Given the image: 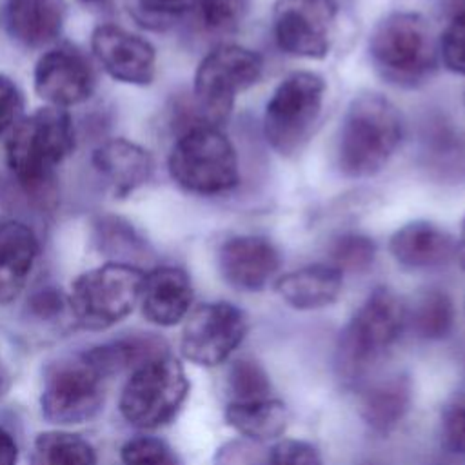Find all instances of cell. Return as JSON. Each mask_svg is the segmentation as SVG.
<instances>
[{"mask_svg": "<svg viewBox=\"0 0 465 465\" xmlns=\"http://www.w3.org/2000/svg\"><path fill=\"white\" fill-rule=\"evenodd\" d=\"M403 136L398 107L380 93L356 94L336 140V165L345 178H371L385 169Z\"/></svg>", "mask_w": 465, "mask_h": 465, "instance_id": "6da1fadb", "label": "cell"}, {"mask_svg": "<svg viewBox=\"0 0 465 465\" xmlns=\"http://www.w3.org/2000/svg\"><path fill=\"white\" fill-rule=\"evenodd\" d=\"M367 51L376 73L403 89L429 82L440 56L430 24L414 11L385 15L371 31Z\"/></svg>", "mask_w": 465, "mask_h": 465, "instance_id": "7a4b0ae2", "label": "cell"}, {"mask_svg": "<svg viewBox=\"0 0 465 465\" xmlns=\"http://www.w3.org/2000/svg\"><path fill=\"white\" fill-rule=\"evenodd\" d=\"M74 149V125L62 107H40L20 118L5 142V160L15 180L29 191H40L54 169Z\"/></svg>", "mask_w": 465, "mask_h": 465, "instance_id": "3957f363", "label": "cell"}, {"mask_svg": "<svg viewBox=\"0 0 465 465\" xmlns=\"http://www.w3.org/2000/svg\"><path fill=\"white\" fill-rule=\"evenodd\" d=\"M407 309L389 287H376L343 329L336 349V371L345 383H358L372 363L398 340Z\"/></svg>", "mask_w": 465, "mask_h": 465, "instance_id": "277c9868", "label": "cell"}, {"mask_svg": "<svg viewBox=\"0 0 465 465\" xmlns=\"http://www.w3.org/2000/svg\"><path fill=\"white\" fill-rule=\"evenodd\" d=\"M167 169L176 185L200 196L225 194L240 183L236 149L229 136L211 124L178 133Z\"/></svg>", "mask_w": 465, "mask_h": 465, "instance_id": "5b68a950", "label": "cell"}, {"mask_svg": "<svg viewBox=\"0 0 465 465\" xmlns=\"http://www.w3.org/2000/svg\"><path fill=\"white\" fill-rule=\"evenodd\" d=\"M262 73L263 58L260 53L236 44L216 45L196 67L193 107L205 124L220 127L229 120L236 96L252 87Z\"/></svg>", "mask_w": 465, "mask_h": 465, "instance_id": "8992f818", "label": "cell"}, {"mask_svg": "<svg viewBox=\"0 0 465 465\" xmlns=\"http://www.w3.org/2000/svg\"><path fill=\"white\" fill-rule=\"evenodd\" d=\"M327 84L312 71L287 74L263 113V136L280 156H294L309 142L325 100Z\"/></svg>", "mask_w": 465, "mask_h": 465, "instance_id": "52a82bcc", "label": "cell"}, {"mask_svg": "<svg viewBox=\"0 0 465 465\" xmlns=\"http://www.w3.org/2000/svg\"><path fill=\"white\" fill-rule=\"evenodd\" d=\"M143 274L125 262H107L82 272L67 296L76 323L89 331H104L124 320L140 302Z\"/></svg>", "mask_w": 465, "mask_h": 465, "instance_id": "ba28073f", "label": "cell"}, {"mask_svg": "<svg viewBox=\"0 0 465 465\" xmlns=\"http://www.w3.org/2000/svg\"><path fill=\"white\" fill-rule=\"evenodd\" d=\"M189 380L182 363L169 352L136 367L120 396V412L138 429H158L182 409Z\"/></svg>", "mask_w": 465, "mask_h": 465, "instance_id": "9c48e42d", "label": "cell"}, {"mask_svg": "<svg viewBox=\"0 0 465 465\" xmlns=\"http://www.w3.org/2000/svg\"><path fill=\"white\" fill-rule=\"evenodd\" d=\"M104 380L84 352L51 363L40 392L44 418L60 425L91 420L104 403Z\"/></svg>", "mask_w": 465, "mask_h": 465, "instance_id": "30bf717a", "label": "cell"}, {"mask_svg": "<svg viewBox=\"0 0 465 465\" xmlns=\"http://www.w3.org/2000/svg\"><path fill=\"white\" fill-rule=\"evenodd\" d=\"M336 20V0H274V42L289 56L322 60L332 47Z\"/></svg>", "mask_w": 465, "mask_h": 465, "instance_id": "8fae6325", "label": "cell"}, {"mask_svg": "<svg viewBox=\"0 0 465 465\" xmlns=\"http://www.w3.org/2000/svg\"><path fill=\"white\" fill-rule=\"evenodd\" d=\"M247 327L245 312L236 305L229 302L202 303L183 325L182 354L202 367L220 365L243 341Z\"/></svg>", "mask_w": 465, "mask_h": 465, "instance_id": "7c38bea8", "label": "cell"}, {"mask_svg": "<svg viewBox=\"0 0 465 465\" xmlns=\"http://www.w3.org/2000/svg\"><path fill=\"white\" fill-rule=\"evenodd\" d=\"M35 91L53 107L85 102L94 91V73L87 58L71 45L49 49L35 67Z\"/></svg>", "mask_w": 465, "mask_h": 465, "instance_id": "4fadbf2b", "label": "cell"}, {"mask_svg": "<svg viewBox=\"0 0 465 465\" xmlns=\"http://www.w3.org/2000/svg\"><path fill=\"white\" fill-rule=\"evenodd\" d=\"M91 49L104 71L131 85H149L156 73V51L142 36L114 24H100L91 35Z\"/></svg>", "mask_w": 465, "mask_h": 465, "instance_id": "5bb4252c", "label": "cell"}, {"mask_svg": "<svg viewBox=\"0 0 465 465\" xmlns=\"http://www.w3.org/2000/svg\"><path fill=\"white\" fill-rule=\"evenodd\" d=\"M280 252L274 243L258 234L227 238L218 249L222 278L238 291H260L280 269Z\"/></svg>", "mask_w": 465, "mask_h": 465, "instance_id": "9a60e30c", "label": "cell"}, {"mask_svg": "<svg viewBox=\"0 0 465 465\" xmlns=\"http://www.w3.org/2000/svg\"><path fill=\"white\" fill-rule=\"evenodd\" d=\"M389 251L398 265L412 271H429L447 265L456 256V242L440 225L414 220L391 236Z\"/></svg>", "mask_w": 465, "mask_h": 465, "instance_id": "2e32d148", "label": "cell"}, {"mask_svg": "<svg viewBox=\"0 0 465 465\" xmlns=\"http://www.w3.org/2000/svg\"><path fill=\"white\" fill-rule=\"evenodd\" d=\"M140 303L143 316L156 325L171 327L182 322L193 303V285L182 267L160 265L143 274Z\"/></svg>", "mask_w": 465, "mask_h": 465, "instance_id": "e0dca14e", "label": "cell"}, {"mask_svg": "<svg viewBox=\"0 0 465 465\" xmlns=\"http://www.w3.org/2000/svg\"><path fill=\"white\" fill-rule=\"evenodd\" d=\"M91 162L98 176L120 198L145 185L153 174L149 151L127 138L104 142L94 149Z\"/></svg>", "mask_w": 465, "mask_h": 465, "instance_id": "ac0fdd59", "label": "cell"}, {"mask_svg": "<svg viewBox=\"0 0 465 465\" xmlns=\"http://www.w3.org/2000/svg\"><path fill=\"white\" fill-rule=\"evenodd\" d=\"M40 252L35 231L13 218L0 220V305L24 291Z\"/></svg>", "mask_w": 465, "mask_h": 465, "instance_id": "d6986e66", "label": "cell"}, {"mask_svg": "<svg viewBox=\"0 0 465 465\" xmlns=\"http://www.w3.org/2000/svg\"><path fill=\"white\" fill-rule=\"evenodd\" d=\"M5 29L25 47H44L56 40L65 20L64 0H7Z\"/></svg>", "mask_w": 465, "mask_h": 465, "instance_id": "ffe728a7", "label": "cell"}, {"mask_svg": "<svg viewBox=\"0 0 465 465\" xmlns=\"http://www.w3.org/2000/svg\"><path fill=\"white\" fill-rule=\"evenodd\" d=\"M274 287L292 309H322L338 300L343 287V272L332 263H312L280 276Z\"/></svg>", "mask_w": 465, "mask_h": 465, "instance_id": "44dd1931", "label": "cell"}, {"mask_svg": "<svg viewBox=\"0 0 465 465\" xmlns=\"http://www.w3.org/2000/svg\"><path fill=\"white\" fill-rule=\"evenodd\" d=\"M412 401L407 374H392L374 381L361 400V418L378 434H389L405 418Z\"/></svg>", "mask_w": 465, "mask_h": 465, "instance_id": "7402d4cb", "label": "cell"}, {"mask_svg": "<svg viewBox=\"0 0 465 465\" xmlns=\"http://www.w3.org/2000/svg\"><path fill=\"white\" fill-rule=\"evenodd\" d=\"M167 341L156 334H134L93 347L84 354L107 378L124 369L134 371L145 361L167 354Z\"/></svg>", "mask_w": 465, "mask_h": 465, "instance_id": "603a6c76", "label": "cell"}, {"mask_svg": "<svg viewBox=\"0 0 465 465\" xmlns=\"http://www.w3.org/2000/svg\"><path fill=\"white\" fill-rule=\"evenodd\" d=\"M225 421L252 441H267L285 432L289 411L283 401L272 396L256 401H229Z\"/></svg>", "mask_w": 465, "mask_h": 465, "instance_id": "cb8c5ba5", "label": "cell"}, {"mask_svg": "<svg viewBox=\"0 0 465 465\" xmlns=\"http://www.w3.org/2000/svg\"><path fill=\"white\" fill-rule=\"evenodd\" d=\"M31 465H96V452L78 434L51 430L36 436Z\"/></svg>", "mask_w": 465, "mask_h": 465, "instance_id": "d4e9b609", "label": "cell"}, {"mask_svg": "<svg viewBox=\"0 0 465 465\" xmlns=\"http://www.w3.org/2000/svg\"><path fill=\"white\" fill-rule=\"evenodd\" d=\"M454 325V305L441 289L423 291L411 312V327L423 340H443Z\"/></svg>", "mask_w": 465, "mask_h": 465, "instance_id": "484cf974", "label": "cell"}, {"mask_svg": "<svg viewBox=\"0 0 465 465\" xmlns=\"http://www.w3.org/2000/svg\"><path fill=\"white\" fill-rule=\"evenodd\" d=\"M247 11L249 0H194L191 7L200 27L213 35L238 31Z\"/></svg>", "mask_w": 465, "mask_h": 465, "instance_id": "4316f807", "label": "cell"}, {"mask_svg": "<svg viewBox=\"0 0 465 465\" xmlns=\"http://www.w3.org/2000/svg\"><path fill=\"white\" fill-rule=\"evenodd\" d=\"M227 387L231 401H256L271 398V380L265 369L252 358H240L229 371Z\"/></svg>", "mask_w": 465, "mask_h": 465, "instance_id": "83f0119b", "label": "cell"}, {"mask_svg": "<svg viewBox=\"0 0 465 465\" xmlns=\"http://www.w3.org/2000/svg\"><path fill=\"white\" fill-rule=\"evenodd\" d=\"M194 0H125L131 18L145 29L163 31L191 13Z\"/></svg>", "mask_w": 465, "mask_h": 465, "instance_id": "f1b7e54d", "label": "cell"}, {"mask_svg": "<svg viewBox=\"0 0 465 465\" xmlns=\"http://www.w3.org/2000/svg\"><path fill=\"white\" fill-rule=\"evenodd\" d=\"M449 24L440 36L438 49L445 67L465 76V0H447Z\"/></svg>", "mask_w": 465, "mask_h": 465, "instance_id": "f546056e", "label": "cell"}, {"mask_svg": "<svg viewBox=\"0 0 465 465\" xmlns=\"http://www.w3.org/2000/svg\"><path fill=\"white\" fill-rule=\"evenodd\" d=\"M331 260L336 269L349 272H365L376 258V243L360 232H345L332 240Z\"/></svg>", "mask_w": 465, "mask_h": 465, "instance_id": "4dcf8cb0", "label": "cell"}, {"mask_svg": "<svg viewBox=\"0 0 465 465\" xmlns=\"http://www.w3.org/2000/svg\"><path fill=\"white\" fill-rule=\"evenodd\" d=\"M120 458L124 465H182L171 445L154 436H136L129 440L122 447Z\"/></svg>", "mask_w": 465, "mask_h": 465, "instance_id": "1f68e13d", "label": "cell"}, {"mask_svg": "<svg viewBox=\"0 0 465 465\" xmlns=\"http://www.w3.org/2000/svg\"><path fill=\"white\" fill-rule=\"evenodd\" d=\"M443 445L465 458V392L456 394L441 412Z\"/></svg>", "mask_w": 465, "mask_h": 465, "instance_id": "d6a6232c", "label": "cell"}, {"mask_svg": "<svg viewBox=\"0 0 465 465\" xmlns=\"http://www.w3.org/2000/svg\"><path fill=\"white\" fill-rule=\"evenodd\" d=\"M265 465H323L318 449L302 440H283L267 452Z\"/></svg>", "mask_w": 465, "mask_h": 465, "instance_id": "836d02e7", "label": "cell"}, {"mask_svg": "<svg viewBox=\"0 0 465 465\" xmlns=\"http://www.w3.org/2000/svg\"><path fill=\"white\" fill-rule=\"evenodd\" d=\"M265 461L267 452L252 440L227 441L214 454V465H265Z\"/></svg>", "mask_w": 465, "mask_h": 465, "instance_id": "e575fe53", "label": "cell"}, {"mask_svg": "<svg viewBox=\"0 0 465 465\" xmlns=\"http://www.w3.org/2000/svg\"><path fill=\"white\" fill-rule=\"evenodd\" d=\"M20 109L22 94L16 84L9 76L0 74V136L18 122Z\"/></svg>", "mask_w": 465, "mask_h": 465, "instance_id": "d590c367", "label": "cell"}, {"mask_svg": "<svg viewBox=\"0 0 465 465\" xmlns=\"http://www.w3.org/2000/svg\"><path fill=\"white\" fill-rule=\"evenodd\" d=\"M67 305V298L54 287H44L31 294L29 309L40 320H51L58 316Z\"/></svg>", "mask_w": 465, "mask_h": 465, "instance_id": "8d00e7d4", "label": "cell"}, {"mask_svg": "<svg viewBox=\"0 0 465 465\" xmlns=\"http://www.w3.org/2000/svg\"><path fill=\"white\" fill-rule=\"evenodd\" d=\"M18 458V447L13 440V436L0 427V465H16Z\"/></svg>", "mask_w": 465, "mask_h": 465, "instance_id": "74e56055", "label": "cell"}, {"mask_svg": "<svg viewBox=\"0 0 465 465\" xmlns=\"http://www.w3.org/2000/svg\"><path fill=\"white\" fill-rule=\"evenodd\" d=\"M456 258H458V263L465 269V216H463V222H461L460 238L456 242Z\"/></svg>", "mask_w": 465, "mask_h": 465, "instance_id": "f35d334b", "label": "cell"}, {"mask_svg": "<svg viewBox=\"0 0 465 465\" xmlns=\"http://www.w3.org/2000/svg\"><path fill=\"white\" fill-rule=\"evenodd\" d=\"M5 380H7V374H5V369H4L2 363H0V394H2L4 389H5Z\"/></svg>", "mask_w": 465, "mask_h": 465, "instance_id": "ab89813d", "label": "cell"}, {"mask_svg": "<svg viewBox=\"0 0 465 465\" xmlns=\"http://www.w3.org/2000/svg\"><path fill=\"white\" fill-rule=\"evenodd\" d=\"M85 4H100V2H105V0H82Z\"/></svg>", "mask_w": 465, "mask_h": 465, "instance_id": "60d3db41", "label": "cell"}, {"mask_svg": "<svg viewBox=\"0 0 465 465\" xmlns=\"http://www.w3.org/2000/svg\"><path fill=\"white\" fill-rule=\"evenodd\" d=\"M463 102H465V96H463Z\"/></svg>", "mask_w": 465, "mask_h": 465, "instance_id": "b9f144b4", "label": "cell"}]
</instances>
